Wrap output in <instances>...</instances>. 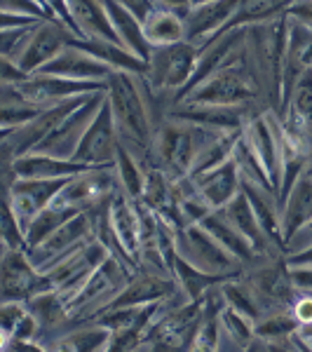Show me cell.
<instances>
[{"label":"cell","mask_w":312,"mask_h":352,"mask_svg":"<svg viewBox=\"0 0 312 352\" xmlns=\"http://www.w3.org/2000/svg\"><path fill=\"white\" fill-rule=\"evenodd\" d=\"M106 94H109L113 118L118 124L120 144L129 153H134L141 162H148L157 124L162 122L155 118L157 109L153 104L157 94L151 89L144 76L124 71H115L109 78Z\"/></svg>","instance_id":"1"},{"label":"cell","mask_w":312,"mask_h":352,"mask_svg":"<svg viewBox=\"0 0 312 352\" xmlns=\"http://www.w3.org/2000/svg\"><path fill=\"white\" fill-rule=\"evenodd\" d=\"M219 134V129L164 116V120L157 124L148 162L162 169L169 181H179L190 174L200 151Z\"/></svg>","instance_id":"2"},{"label":"cell","mask_w":312,"mask_h":352,"mask_svg":"<svg viewBox=\"0 0 312 352\" xmlns=\"http://www.w3.org/2000/svg\"><path fill=\"white\" fill-rule=\"evenodd\" d=\"M260 96H263V87L254 71L247 45L242 56H237L232 64L223 66L202 85H197L183 101L212 106H256Z\"/></svg>","instance_id":"3"},{"label":"cell","mask_w":312,"mask_h":352,"mask_svg":"<svg viewBox=\"0 0 312 352\" xmlns=\"http://www.w3.org/2000/svg\"><path fill=\"white\" fill-rule=\"evenodd\" d=\"M197 61H200V47L190 41L153 47L148 56V73L144 78L153 92L169 94V99L174 101L181 89L190 82Z\"/></svg>","instance_id":"4"},{"label":"cell","mask_w":312,"mask_h":352,"mask_svg":"<svg viewBox=\"0 0 312 352\" xmlns=\"http://www.w3.org/2000/svg\"><path fill=\"white\" fill-rule=\"evenodd\" d=\"M174 252L200 270L219 277H237L245 272L247 265L237 256H232L228 249L200 223L186 226L174 235Z\"/></svg>","instance_id":"5"},{"label":"cell","mask_w":312,"mask_h":352,"mask_svg":"<svg viewBox=\"0 0 312 352\" xmlns=\"http://www.w3.org/2000/svg\"><path fill=\"white\" fill-rule=\"evenodd\" d=\"M106 207H109V204H106ZM101 209L104 207L87 209V212L76 214V217L71 221H66L59 230L52 232L43 244L26 249V254H28V258L33 261V265H36L41 272H47L49 268H54L61 258H66L71 252H76L80 244L94 240Z\"/></svg>","instance_id":"6"},{"label":"cell","mask_w":312,"mask_h":352,"mask_svg":"<svg viewBox=\"0 0 312 352\" xmlns=\"http://www.w3.org/2000/svg\"><path fill=\"white\" fill-rule=\"evenodd\" d=\"M122 190L120 179H118L115 164H106V167H89L87 172L73 176L64 186V190L56 195V204L73 207L78 212H87V209H99L111 204L113 197Z\"/></svg>","instance_id":"7"},{"label":"cell","mask_w":312,"mask_h":352,"mask_svg":"<svg viewBox=\"0 0 312 352\" xmlns=\"http://www.w3.org/2000/svg\"><path fill=\"white\" fill-rule=\"evenodd\" d=\"M47 272H41L28 258L26 249L3 247V300H31L38 294L54 292Z\"/></svg>","instance_id":"8"},{"label":"cell","mask_w":312,"mask_h":352,"mask_svg":"<svg viewBox=\"0 0 312 352\" xmlns=\"http://www.w3.org/2000/svg\"><path fill=\"white\" fill-rule=\"evenodd\" d=\"M19 94L24 96L28 104L38 106V109H49L61 101L76 99V96L106 92L109 80H73V78L61 76H28L26 80L14 85Z\"/></svg>","instance_id":"9"},{"label":"cell","mask_w":312,"mask_h":352,"mask_svg":"<svg viewBox=\"0 0 312 352\" xmlns=\"http://www.w3.org/2000/svg\"><path fill=\"white\" fill-rule=\"evenodd\" d=\"M106 99V92H96V94H89L87 99L78 106L71 116L66 118L59 127L54 129L49 136H45L41 144L36 146L33 153H47V155H54V157H64V160H73L76 157V151L80 146L85 132L87 127L92 124V120L99 113L101 104Z\"/></svg>","instance_id":"10"},{"label":"cell","mask_w":312,"mask_h":352,"mask_svg":"<svg viewBox=\"0 0 312 352\" xmlns=\"http://www.w3.org/2000/svg\"><path fill=\"white\" fill-rule=\"evenodd\" d=\"M118 148H120V134H118V124L113 118L109 94H106L104 104L85 132L73 160L85 162L89 167H106V164H115Z\"/></svg>","instance_id":"11"},{"label":"cell","mask_w":312,"mask_h":352,"mask_svg":"<svg viewBox=\"0 0 312 352\" xmlns=\"http://www.w3.org/2000/svg\"><path fill=\"white\" fill-rule=\"evenodd\" d=\"M68 181L71 179H14L12 186L5 188V202L12 207V212L26 230L28 223L47 204L56 200V195L64 190Z\"/></svg>","instance_id":"12"},{"label":"cell","mask_w":312,"mask_h":352,"mask_svg":"<svg viewBox=\"0 0 312 352\" xmlns=\"http://www.w3.org/2000/svg\"><path fill=\"white\" fill-rule=\"evenodd\" d=\"M245 136L249 139V144H252V148L256 151L260 162H263V167H265V172H268L275 190L280 192L282 162H285V157H282L280 116H277V111H265V113L254 116L252 120L247 122Z\"/></svg>","instance_id":"13"},{"label":"cell","mask_w":312,"mask_h":352,"mask_svg":"<svg viewBox=\"0 0 312 352\" xmlns=\"http://www.w3.org/2000/svg\"><path fill=\"white\" fill-rule=\"evenodd\" d=\"M73 38H78V33L66 24H61L59 19H45L36 26L31 43L26 45L21 59L16 61L28 76L43 68L47 61H52L61 50H66L73 43Z\"/></svg>","instance_id":"14"},{"label":"cell","mask_w":312,"mask_h":352,"mask_svg":"<svg viewBox=\"0 0 312 352\" xmlns=\"http://www.w3.org/2000/svg\"><path fill=\"white\" fill-rule=\"evenodd\" d=\"M179 282L172 275H160V272L139 270L129 277V282L120 289L115 298L109 303L106 310L113 308H134V305H151L157 300H167L179 292ZM104 310V312H106Z\"/></svg>","instance_id":"15"},{"label":"cell","mask_w":312,"mask_h":352,"mask_svg":"<svg viewBox=\"0 0 312 352\" xmlns=\"http://www.w3.org/2000/svg\"><path fill=\"white\" fill-rule=\"evenodd\" d=\"M242 0H212V3H202L190 8V12L183 16L186 21V41L195 43L202 47L212 38L225 31L230 19L235 16L237 8Z\"/></svg>","instance_id":"16"},{"label":"cell","mask_w":312,"mask_h":352,"mask_svg":"<svg viewBox=\"0 0 312 352\" xmlns=\"http://www.w3.org/2000/svg\"><path fill=\"white\" fill-rule=\"evenodd\" d=\"M38 76H61V78H73V80H109L113 76V68L104 64L101 59H96L94 54H89L87 50L78 47V45H68L66 50H61L52 61H47L43 68H38ZM33 73V76H36Z\"/></svg>","instance_id":"17"},{"label":"cell","mask_w":312,"mask_h":352,"mask_svg":"<svg viewBox=\"0 0 312 352\" xmlns=\"http://www.w3.org/2000/svg\"><path fill=\"white\" fill-rule=\"evenodd\" d=\"M219 212L223 214V217L228 219L230 223L247 237L249 244L254 247V252H256L260 258L285 256L282 247H277V244L272 242L268 235H265L263 226H260L256 212H254V207H252V200H249V195L245 190L237 192V195L232 197L225 207H221Z\"/></svg>","instance_id":"18"},{"label":"cell","mask_w":312,"mask_h":352,"mask_svg":"<svg viewBox=\"0 0 312 352\" xmlns=\"http://www.w3.org/2000/svg\"><path fill=\"white\" fill-rule=\"evenodd\" d=\"M3 167L10 169L14 179H73V176L87 172L89 164L64 160V157H54L47 153H26Z\"/></svg>","instance_id":"19"},{"label":"cell","mask_w":312,"mask_h":352,"mask_svg":"<svg viewBox=\"0 0 312 352\" xmlns=\"http://www.w3.org/2000/svg\"><path fill=\"white\" fill-rule=\"evenodd\" d=\"M190 179L195 181L200 195L209 202L212 209L225 207L242 190V176L237 172V164L232 162V157L200 176H190Z\"/></svg>","instance_id":"20"},{"label":"cell","mask_w":312,"mask_h":352,"mask_svg":"<svg viewBox=\"0 0 312 352\" xmlns=\"http://www.w3.org/2000/svg\"><path fill=\"white\" fill-rule=\"evenodd\" d=\"M66 5L80 38H104V41L120 43L111 16L106 12L104 0H66Z\"/></svg>","instance_id":"21"},{"label":"cell","mask_w":312,"mask_h":352,"mask_svg":"<svg viewBox=\"0 0 312 352\" xmlns=\"http://www.w3.org/2000/svg\"><path fill=\"white\" fill-rule=\"evenodd\" d=\"M280 221H282V237H285V242L293 232L312 221V179L305 172L298 176L296 184L291 186V190L287 192L285 202L280 207Z\"/></svg>","instance_id":"22"},{"label":"cell","mask_w":312,"mask_h":352,"mask_svg":"<svg viewBox=\"0 0 312 352\" xmlns=\"http://www.w3.org/2000/svg\"><path fill=\"white\" fill-rule=\"evenodd\" d=\"M73 45L87 50V52L94 54L96 59L109 64L113 71L134 73V76H146V73H148V61H144L141 56L129 52V50L122 47L120 43L104 41V38H73Z\"/></svg>","instance_id":"23"},{"label":"cell","mask_w":312,"mask_h":352,"mask_svg":"<svg viewBox=\"0 0 312 352\" xmlns=\"http://www.w3.org/2000/svg\"><path fill=\"white\" fill-rule=\"evenodd\" d=\"M104 5H106V12L111 16L118 38H120V43L129 50V52H134L144 61H148L153 47H151L148 38H146L144 24H141L139 16L132 14L127 8H122L120 3H115V0H104Z\"/></svg>","instance_id":"24"},{"label":"cell","mask_w":312,"mask_h":352,"mask_svg":"<svg viewBox=\"0 0 312 352\" xmlns=\"http://www.w3.org/2000/svg\"><path fill=\"white\" fill-rule=\"evenodd\" d=\"M200 226L212 232V235L216 237V240L223 244L225 249H228L232 256H237L245 265L256 263V261L260 258L258 254L254 252V247L249 244L247 237L242 235V232L237 230L235 226H232L230 221L219 212V209H212V212H209L207 217L200 221Z\"/></svg>","instance_id":"25"},{"label":"cell","mask_w":312,"mask_h":352,"mask_svg":"<svg viewBox=\"0 0 312 352\" xmlns=\"http://www.w3.org/2000/svg\"><path fill=\"white\" fill-rule=\"evenodd\" d=\"M141 24H144V33L148 38L151 47H162V45H174L186 41L183 16L167 8H160V5H155Z\"/></svg>","instance_id":"26"},{"label":"cell","mask_w":312,"mask_h":352,"mask_svg":"<svg viewBox=\"0 0 312 352\" xmlns=\"http://www.w3.org/2000/svg\"><path fill=\"white\" fill-rule=\"evenodd\" d=\"M254 336H256L254 320L225 305L223 312H221L219 350H249Z\"/></svg>","instance_id":"27"},{"label":"cell","mask_w":312,"mask_h":352,"mask_svg":"<svg viewBox=\"0 0 312 352\" xmlns=\"http://www.w3.org/2000/svg\"><path fill=\"white\" fill-rule=\"evenodd\" d=\"M172 268H174V277H177L181 292H183L190 300H200L209 289L219 287L223 280H230V277L209 275V272L200 270L197 265H192L190 261L179 256L177 252H174V258H172Z\"/></svg>","instance_id":"28"},{"label":"cell","mask_w":312,"mask_h":352,"mask_svg":"<svg viewBox=\"0 0 312 352\" xmlns=\"http://www.w3.org/2000/svg\"><path fill=\"white\" fill-rule=\"evenodd\" d=\"M232 162L237 164V172H240L245 184L258 186V188L270 190V192H275V195H277L275 186H272L270 176H268V172H265V167H263V162H260V157L256 155V151L252 148V144H249L245 132L237 136L235 146H232Z\"/></svg>","instance_id":"29"},{"label":"cell","mask_w":312,"mask_h":352,"mask_svg":"<svg viewBox=\"0 0 312 352\" xmlns=\"http://www.w3.org/2000/svg\"><path fill=\"white\" fill-rule=\"evenodd\" d=\"M113 331L101 322H82V324H76L73 329L56 340L54 348L59 350H109Z\"/></svg>","instance_id":"30"},{"label":"cell","mask_w":312,"mask_h":352,"mask_svg":"<svg viewBox=\"0 0 312 352\" xmlns=\"http://www.w3.org/2000/svg\"><path fill=\"white\" fill-rule=\"evenodd\" d=\"M291 5H293V0H242L235 16H232L230 24L225 26V31L277 19V16L287 14V10L291 8Z\"/></svg>","instance_id":"31"},{"label":"cell","mask_w":312,"mask_h":352,"mask_svg":"<svg viewBox=\"0 0 312 352\" xmlns=\"http://www.w3.org/2000/svg\"><path fill=\"white\" fill-rule=\"evenodd\" d=\"M76 214H80V212H78V209H73V207H64V204H56V202L47 204V207H45L43 212L38 214L31 223H28V228H26V249L43 244L49 235H52V232L59 230L61 226H64L66 221H71Z\"/></svg>","instance_id":"32"},{"label":"cell","mask_w":312,"mask_h":352,"mask_svg":"<svg viewBox=\"0 0 312 352\" xmlns=\"http://www.w3.org/2000/svg\"><path fill=\"white\" fill-rule=\"evenodd\" d=\"M115 169H118V179H120L122 192L132 200H141L144 195V184H146V169L144 162L129 153L124 146L120 144L118 148V157H115Z\"/></svg>","instance_id":"33"},{"label":"cell","mask_w":312,"mask_h":352,"mask_svg":"<svg viewBox=\"0 0 312 352\" xmlns=\"http://www.w3.org/2000/svg\"><path fill=\"white\" fill-rule=\"evenodd\" d=\"M36 26L38 24L3 28V36H0V54H3V59L19 61L26 50V45L31 43L33 33H36Z\"/></svg>","instance_id":"34"},{"label":"cell","mask_w":312,"mask_h":352,"mask_svg":"<svg viewBox=\"0 0 312 352\" xmlns=\"http://www.w3.org/2000/svg\"><path fill=\"white\" fill-rule=\"evenodd\" d=\"M0 232H3L5 249H26V230L8 202L3 204V226H0Z\"/></svg>","instance_id":"35"},{"label":"cell","mask_w":312,"mask_h":352,"mask_svg":"<svg viewBox=\"0 0 312 352\" xmlns=\"http://www.w3.org/2000/svg\"><path fill=\"white\" fill-rule=\"evenodd\" d=\"M3 14H16V16H33V19H54L47 12V8L41 0H3Z\"/></svg>","instance_id":"36"},{"label":"cell","mask_w":312,"mask_h":352,"mask_svg":"<svg viewBox=\"0 0 312 352\" xmlns=\"http://www.w3.org/2000/svg\"><path fill=\"white\" fill-rule=\"evenodd\" d=\"M28 305L24 300H3V308H0V329H3V336L8 340L14 333V329L19 327V322L26 317Z\"/></svg>","instance_id":"37"},{"label":"cell","mask_w":312,"mask_h":352,"mask_svg":"<svg viewBox=\"0 0 312 352\" xmlns=\"http://www.w3.org/2000/svg\"><path fill=\"white\" fill-rule=\"evenodd\" d=\"M312 247V221L305 223L303 228L293 232L291 237L285 242V256L287 254H296V252H303V249Z\"/></svg>","instance_id":"38"},{"label":"cell","mask_w":312,"mask_h":352,"mask_svg":"<svg viewBox=\"0 0 312 352\" xmlns=\"http://www.w3.org/2000/svg\"><path fill=\"white\" fill-rule=\"evenodd\" d=\"M289 275L298 292H312V265H289Z\"/></svg>","instance_id":"39"},{"label":"cell","mask_w":312,"mask_h":352,"mask_svg":"<svg viewBox=\"0 0 312 352\" xmlns=\"http://www.w3.org/2000/svg\"><path fill=\"white\" fill-rule=\"evenodd\" d=\"M291 310H293V315H296V320L300 322V324H308V322H312V294L300 292L298 298L293 300Z\"/></svg>","instance_id":"40"},{"label":"cell","mask_w":312,"mask_h":352,"mask_svg":"<svg viewBox=\"0 0 312 352\" xmlns=\"http://www.w3.org/2000/svg\"><path fill=\"white\" fill-rule=\"evenodd\" d=\"M115 3H120L122 8H127L129 12L139 16L141 21H144L151 10L155 8V0H115Z\"/></svg>","instance_id":"41"},{"label":"cell","mask_w":312,"mask_h":352,"mask_svg":"<svg viewBox=\"0 0 312 352\" xmlns=\"http://www.w3.org/2000/svg\"><path fill=\"white\" fill-rule=\"evenodd\" d=\"M155 5H160V8H167V10H172V12L186 16L190 12L192 5H195V0H155Z\"/></svg>","instance_id":"42"},{"label":"cell","mask_w":312,"mask_h":352,"mask_svg":"<svg viewBox=\"0 0 312 352\" xmlns=\"http://www.w3.org/2000/svg\"><path fill=\"white\" fill-rule=\"evenodd\" d=\"M293 340H296L298 350H312V322L300 324L293 333Z\"/></svg>","instance_id":"43"},{"label":"cell","mask_w":312,"mask_h":352,"mask_svg":"<svg viewBox=\"0 0 312 352\" xmlns=\"http://www.w3.org/2000/svg\"><path fill=\"white\" fill-rule=\"evenodd\" d=\"M31 24H41V19H33V16H16V14H0V26L3 28L31 26Z\"/></svg>","instance_id":"44"},{"label":"cell","mask_w":312,"mask_h":352,"mask_svg":"<svg viewBox=\"0 0 312 352\" xmlns=\"http://www.w3.org/2000/svg\"><path fill=\"white\" fill-rule=\"evenodd\" d=\"M285 258L289 265H312V247L303 249V252H296V254H287Z\"/></svg>","instance_id":"45"},{"label":"cell","mask_w":312,"mask_h":352,"mask_svg":"<svg viewBox=\"0 0 312 352\" xmlns=\"http://www.w3.org/2000/svg\"><path fill=\"white\" fill-rule=\"evenodd\" d=\"M202 3H212V0H195V5H202ZM195 5H192V8H195Z\"/></svg>","instance_id":"46"},{"label":"cell","mask_w":312,"mask_h":352,"mask_svg":"<svg viewBox=\"0 0 312 352\" xmlns=\"http://www.w3.org/2000/svg\"><path fill=\"white\" fill-rule=\"evenodd\" d=\"M305 174H308V176H310V179H312V164H310V167H308V169H305Z\"/></svg>","instance_id":"47"},{"label":"cell","mask_w":312,"mask_h":352,"mask_svg":"<svg viewBox=\"0 0 312 352\" xmlns=\"http://www.w3.org/2000/svg\"><path fill=\"white\" fill-rule=\"evenodd\" d=\"M305 294H312V292H305Z\"/></svg>","instance_id":"48"}]
</instances>
